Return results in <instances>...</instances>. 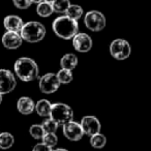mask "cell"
<instances>
[{
  "label": "cell",
  "instance_id": "obj_1",
  "mask_svg": "<svg viewBox=\"0 0 151 151\" xmlns=\"http://www.w3.org/2000/svg\"><path fill=\"white\" fill-rule=\"evenodd\" d=\"M15 73L20 80L24 82H31L38 78V66L33 59L29 57H21L14 65Z\"/></svg>",
  "mask_w": 151,
  "mask_h": 151
},
{
  "label": "cell",
  "instance_id": "obj_2",
  "mask_svg": "<svg viewBox=\"0 0 151 151\" xmlns=\"http://www.w3.org/2000/svg\"><path fill=\"white\" fill-rule=\"evenodd\" d=\"M54 33L62 40H70L79 32L78 21L68 18L67 16H61L54 20L52 24Z\"/></svg>",
  "mask_w": 151,
  "mask_h": 151
},
{
  "label": "cell",
  "instance_id": "obj_3",
  "mask_svg": "<svg viewBox=\"0 0 151 151\" xmlns=\"http://www.w3.org/2000/svg\"><path fill=\"white\" fill-rule=\"evenodd\" d=\"M23 40L30 44H36L44 40L46 35V28L37 21H30L23 25L20 31Z\"/></svg>",
  "mask_w": 151,
  "mask_h": 151
},
{
  "label": "cell",
  "instance_id": "obj_4",
  "mask_svg": "<svg viewBox=\"0 0 151 151\" xmlns=\"http://www.w3.org/2000/svg\"><path fill=\"white\" fill-rule=\"evenodd\" d=\"M50 118L54 120L58 125H63L71 121L73 118V111L68 105L63 103L53 104L51 108Z\"/></svg>",
  "mask_w": 151,
  "mask_h": 151
},
{
  "label": "cell",
  "instance_id": "obj_5",
  "mask_svg": "<svg viewBox=\"0 0 151 151\" xmlns=\"http://www.w3.org/2000/svg\"><path fill=\"white\" fill-rule=\"evenodd\" d=\"M110 53L116 60H125L130 56L132 48L127 40L123 38L114 40L110 45Z\"/></svg>",
  "mask_w": 151,
  "mask_h": 151
},
{
  "label": "cell",
  "instance_id": "obj_6",
  "mask_svg": "<svg viewBox=\"0 0 151 151\" xmlns=\"http://www.w3.org/2000/svg\"><path fill=\"white\" fill-rule=\"evenodd\" d=\"M106 18L99 11H90L84 17V24L91 31H101L106 27Z\"/></svg>",
  "mask_w": 151,
  "mask_h": 151
},
{
  "label": "cell",
  "instance_id": "obj_7",
  "mask_svg": "<svg viewBox=\"0 0 151 151\" xmlns=\"http://www.w3.org/2000/svg\"><path fill=\"white\" fill-rule=\"evenodd\" d=\"M60 85L61 84L59 83L56 73H48L44 75L40 79V83H38L40 90L45 94H52V93L56 92Z\"/></svg>",
  "mask_w": 151,
  "mask_h": 151
},
{
  "label": "cell",
  "instance_id": "obj_8",
  "mask_svg": "<svg viewBox=\"0 0 151 151\" xmlns=\"http://www.w3.org/2000/svg\"><path fill=\"white\" fill-rule=\"evenodd\" d=\"M17 86V81L14 73L9 69H0V93L7 94L14 91Z\"/></svg>",
  "mask_w": 151,
  "mask_h": 151
},
{
  "label": "cell",
  "instance_id": "obj_9",
  "mask_svg": "<svg viewBox=\"0 0 151 151\" xmlns=\"http://www.w3.org/2000/svg\"><path fill=\"white\" fill-rule=\"evenodd\" d=\"M62 130L65 138L68 139L69 141H73V142L80 141L83 138V136H84V132H83V129L81 127V124L73 121V120L63 124Z\"/></svg>",
  "mask_w": 151,
  "mask_h": 151
},
{
  "label": "cell",
  "instance_id": "obj_10",
  "mask_svg": "<svg viewBox=\"0 0 151 151\" xmlns=\"http://www.w3.org/2000/svg\"><path fill=\"white\" fill-rule=\"evenodd\" d=\"M80 124L84 134H87L89 137L101 132V122H99V120L95 116H85V117L82 118Z\"/></svg>",
  "mask_w": 151,
  "mask_h": 151
},
{
  "label": "cell",
  "instance_id": "obj_11",
  "mask_svg": "<svg viewBox=\"0 0 151 151\" xmlns=\"http://www.w3.org/2000/svg\"><path fill=\"white\" fill-rule=\"evenodd\" d=\"M73 46L76 51L87 53L92 48V38L86 33H78L73 37Z\"/></svg>",
  "mask_w": 151,
  "mask_h": 151
},
{
  "label": "cell",
  "instance_id": "obj_12",
  "mask_svg": "<svg viewBox=\"0 0 151 151\" xmlns=\"http://www.w3.org/2000/svg\"><path fill=\"white\" fill-rule=\"evenodd\" d=\"M1 42L4 48L9 49V50H16L20 48L23 42L21 34L19 32H13V31H6L2 35Z\"/></svg>",
  "mask_w": 151,
  "mask_h": 151
},
{
  "label": "cell",
  "instance_id": "obj_13",
  "mask_svg": "<svg viewBox=\"0 0 151 151\" xmlns=\"http://www.w3.org/2000/svg\"><path fill=\"white\" fill-rule=\"evenodd\" d=\"M24 23L23 20L16 15H9L6 16L3 20V26L6 29V31H13V32H19L21 31Z\"/></svg>",
  "mask_w": 151,
  "mask_h": 151
},
{
  "label": "cell",
  "instance_id": "obj_14",
  "mask_svg": "<svg viewBox=\"0 0 151 151\" xmlns=\"http://www.w3.org/2000/svg\"><path fill=\"white\" fill-rule=\"evenodd\" d=\"M17 109L23 115H30L35 110V104L33 99L28 96H22L18 99Z\"/></svg>",
  "mask_w": 151,
  "mask_h": 151
},
{
  "label": "cell",
  "instance_id": "obj_15",
  "mask_svg": "<svg viewBox=\"0 0 151 151\" xmlns=\"http://www.w3.org/2000/svg\"><path fill=\"white\" fill-rule=\"evenodd\" d=\"M51 108H52V104L48 99H40L35 104L34 111H36L37 115H40V117H50Z\"/></svg>",
  "mask_w": 151,
  "mask_h": 151
},
{
  "label": "cell",
  "instance_id": "obj_16",
  "mask_svg": "<svg viewBox=\"0 0 151 151\" xmlns=\"http://www.w3.org/2000/svg\"><path fill=\"white\" fill-rule=\"evenodd\" d=\"M60 65L62 68L73 70V69H75L76 66L78 65V57L76 56L75 54H73V53L65 54L64 56L61 58Z\"/></svg>",
  "mask_w": 151,
  "mask_h": 151
},
{
  "label": "cell",
  "instance_id": "obj_17",
  "mask_svg": "<svg viewBox=\"0 0 151 151\" xmlns=\"http://www.w3.org/2000/svg\"><path fill=\"white\" fill-rule=\"evenodd\" d=\"M36 13L40 17L42 18H47L50 17L54 11H53V6L52 3L47 2V1H42L40 4H37V7H36Z\"/></svg>",
  "mask_w": 151,
  "mask_h": 151
},
{
  "label": "cell",
  "instance_id": "obj_18",
  "mask_svg": "<svg viewBox=\"0 0 151 151\" xmlns=\"http://www.w3.org/2000/svg\"><path fill=\"white\" fill-rule=\"evenodd\" d=\"M15 143V138L9 132H0V149L6 150L13 147Z\"/></svg>",
  "mask_w": 151,
  "mask_h": 151
},
{
  "label": "cell",
  "instance_id": "obj_19",
  "mask_svg": "<svg viewBox=\"0 0 151 151\" xmlns=\"http://www.w3.org/2000/svg\"><path fill=\"white\" fill-rule=\"evenodd\" d=\"M89 142H90V145L93 148L101 149V148H104V147L106 146V144H107V138H106L105 134L99 132V134L91 136Z\"/></svg>",
  "mask_w": 151,
  "mask_h": 151
},
{
  "label": "cell",
  "instance_id": "obj_20",
  "mask_svg": "<svg viewBox=\"0 0 151 151\" xmlns=\"http://www.w3.org/2000/svg\"><path fill=\"white\" fill-rule=\"evenodd\" d=\"M53 11L57 14H65L70 6L69 0H54L52 2Z\"/></svg>",
  "mask_w": 151,
  "mask_h": 151
},
{
  "label": "cell",
  "instance_id": "obj_21",
  "mask_svg": "<svg viewBox=\"0 0 151 151\" xmlns=\"http://www.w3.org/2000/svg\"><path fill=\"white\" fill-rule=\"evenodd\" d=\"M57 78L60 84H69V83L73 81V70H68V69L61 68L58 73H56Z\"/></svg>",
  "mask_w": 151,
  "mask_h": 151
},
{
  "label": "cell",
  "instance_id": "obj_22",
  "mask_svg": "<svg viewBox=\"0 0 151 151\" xmlns=\"http://www.w3.org/2000/svg\"><path fill=\"white\" fill-rule=\"evenodd\" d=\"M65 14H66L65 16H67L68 18L78 21V20L83 16V9L80 6V5L70 4V6L68 7V9H67Z\"/></svg>",
  "mask_w": 151,
  "mask_h": 151
},
{
  "label": "cell",
  "instance_id": "obj_23",
  "mask_svg": "<svg viewBox=\"0 0 151 151\" xmlns=\"http://www.w3.org/2000/svg\"><path fill=\"white\" fill-rule=\"evenodd\" d=\"M29 134H30V136L33 139H35V140H42L46 132H45L42 125H40V124H33V125L30 126Z\"/></svg>",
  "mask_w": 151,
  "mask_h": 151
},
{
  "label": "cell",
  "instance_id": "obj_24",
  "mask_svg": "<svg viewBox=\"0 0 151 151\" xmlns=\"http://www.w3.org/2000/svg\"><path fill=\"white\" fill-rule=\"evenodd\" d=\"M42 128H44L46 134H55V132H57V129H58L59 125L54 121V120H52L50 117H49L48 119L45 120L44 123L42 124Z\"/></svg>",
  "mask_w": 151,
  "mask_h": 151
},
{
  "label": "cell",
  "instance_id": "obj_25",
  "mask_svg": "<svg viewBox=\"0 0 151 151\" xmlns=\"http://www.w3.org/2000/svg\"><path fill=\"white\" fill-rule=\"evenodd\" d=\"M42 141L45 145L53 148V147L56 146L57 143H58V138H57V136L55 134H45Z\"/></svg>",
  "mask_w": 151,
  "mask_h": 151
},
{
  "label": "cell",
  "instance_id": "obj_26",
  "mask_svg": "<svg viewBox=\"0 0 151 151\" xmlns=\"http://www.w3.org/2000/svg\"><path fill=\"white\" fill-rule=\"evenodd\" d=\"M14 5L19 9H26L32 4L31 0H13Z\"/></svg>",
  "mask_w": 151,
  "mask_h": 151
},
{
  "label": "cell",
  "instance_id": "obj_27",
  "mask_svg": "<svg viewBox=\"0 0 151 151\" xmlns=\"http://www.w3.org/2000/svg\"><path fill=\"white\" fill-rule=\"evenodd\" d=\"M32 151H53V148L45 145L44 143H38V144L34 145Z\"/></svg>",
  "mask_w": 151,
  "mask_h": 151
},
{
  "label": "cell",
  "instance_id": "obj_28",
  "mask_svg": "<svg viewBox=\"0 0 151 151\" xmlns=\"http://www.w3.org/2000/svg\"><path fill=\"white\" fill-rule=\"evenodd\" d=\"M44 0H31L32 3H36V4H40V2H42Z\"/></svg>",
  "mask_w": 151,
  "mask_h": 151
},
{
  "label": "cell",
  "instance_id": "obj_29",
  "mask_svg": "<svg viewBox=\"0 0 151 151\" xmlns=\"http://www.w3.org/2000/svg\"><path fill=\"white\" fill-rule=\"evenodd\" d=\"M53 151H68L67 149H64V148H58V149H55Z\"/></svg>",
  "mask_w": 151,
  "mask_h": 151
},
{
  "label": "cell",
  "instance_id": "obj_30",
  "mask_svg": "<svg viewBox=\"0 0 151 151\" xmlns=\"http://www.w3.org/2000/svg\"><path fill=\"white\" fill-rule=\"evenodd\" d=\"M2 96H3V95L1 94V93H0V104L2 103Z\"/></svg>",
  "mask_w": 151,
  "mask_h": 151
},
{
  "label": "cell",
  "instance_id": "obj_31",
  "mask_svg": "<svg viewBox=\"0 0 151 151\" xmlns=\"http://www.w3.org/2000/svg\"><path fill=\"white\" fill-rule=\"evenodd\" d=\"M44 1H47V2H50V3H52L54 0H44Z\"/></svg>",
  "mask_w": 151,
  "mask_h": 151
}]
</instances>
